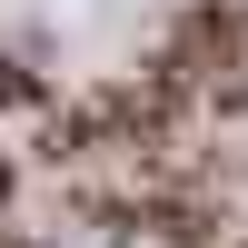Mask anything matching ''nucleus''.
Masks as SVG:
<instances>
[]
</instances>
